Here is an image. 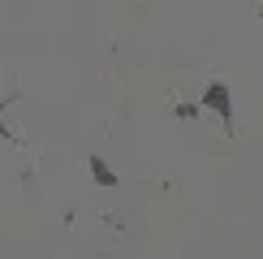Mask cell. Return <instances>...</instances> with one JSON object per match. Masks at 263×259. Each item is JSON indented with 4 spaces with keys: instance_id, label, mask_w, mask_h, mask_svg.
Here are the masks:
<instances>
[{
    "instance_id": "3957f363",
    "label": "cell",
    "mask_w": 263,
    "mask_h": 259,
    "mask_svg": "<svg viewBox=\"0 0 263 259\" xmlns=\"http://www.w3.org/2000/svg\"><path fill=\"white\" fill-rule=\"evenodd\" d=\"M259 13H263V9H259Z\"/></svg>"
},
{
    "instance_id": "6da1fadb",
    "label": "cell",
    "mask_w": 263,
    "mask_h": 259,
    "mask_svg": "<svg viewBox=\"0 0 263 259\" xmlns=\"http://www.w3.org/2000/svg\"><path fill=\"white\" fill-rule=\"evenodd\" d=\"M203 108H212V113L233 130V95H229L224 82H207V86H203Z\"/></svg>"
},
{
    "instance_id": "7a4b0ae2",
    "label": "cell",
    "mask_w": 263,
    "mask_h": 259,
    "mask_svg": "<svg viewBox=\"0 0 263 259\" xmlns=\"http://www.w3.org/2000/svg\"><path fill=\"white\" fill-rule=\"evenodd\" d=\"M91 177H95V181H100V186H108V190H112V186H117V173H112V169H108V164H104V160H100V156H91Z\"/></svg>"
}]
</instances>
